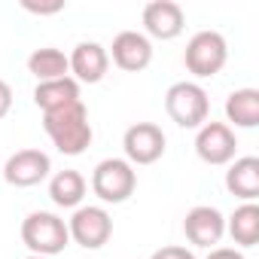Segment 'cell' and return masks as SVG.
<instances>
[{"label":"cell","instance_id":"obj_10","mask_svg":"<svg viewBox=\"0 0 259 259\" xmlns=\"http://www.w3.org/2000/svg\"><path fill=\"white\" fill-rule=\"evenodd\" d=\"M107 55L113 58V64L119 70H125V73H141L153 61V43L141 31H122V34L113 37V46H110Z\"/></svg>","mask_w":259,"mask_h":259},{"label":"cell","instance_id":"obj_15","mask_svg":"<svg viewBox=\"0 0 259 259\" xmlns=\"http://www.w3.org/2000/svg\"><path fill=\"white\" fill-rule=\"evenodd\" d=\"M82 101L79 98V82L73 76H64V79H49V82H37L34 89V104L43 110V113H55L61 107H70Z\"/></svg>","mask_w":259,"mask_h":259},{"label":"cell","instance_id":"obj_4","mask_svg":"<svg viewBox=\"0 0 259 259\" xmlns=\"http://www.w3.org/2000/svg\"><path fill=\"white\" fill-rule=\"evenodd\" d=\"M165 110L171 122H177L180 128H201L210 113V98L198 82L183 79L165 92Z\"/></svg>","mask_w":259,"mask_h":259},{"label":"cell","instance_id":"obj_17","mask_svg":"<svg viewBox=\"0 0 259 259\" xmlns=\"http://www.w3.org/2000/svg\"><path fill=\"white\" fill-rule=\"evenodd\" d=\"M226 119L235 128H256L259 125V92L256 89H235L226 98Z\"/></svg>","mask_w":259,"mask_h":259},{"label":"cell","instance_id":"obj_21","mask_svg":"<svg viewBox=\"0 0 259 259\" xmlns=\"http://www.w3.org/2000/svg\"><path fill=\"white\" fill-rule=\"evenodd\" d=\"M150 259H195V253L180 247V244H168V247H159Z\"/></svg>","mask_w":259,"mask_h":259},{"label":"cell","instance_id":"obj_2","mask_svg":"<svg viewBox=\"0 0 259 259\" xmlns=\"http://www.w3.org/2000/svg\"><path fill=\"white\" fill-rule=\"evenodd\" d=\"M22 241L31 250V256H58L70 244L67 223L52 210H34L22 220Z\"/></svg>","mask_w":259,"mask_h":259},{"label":"cell","instance_id":"obj_3","mask_svg":"<svg viewBox=\"0 0 259 259\" xmlns=\"http://www.w3.org/2000/svg\"><path fill=\"white\" fill-rule=\"evenodd\" d=\"M138 189V171L125 159H104L92 171V192L104 204H122Z\"/></svg>","mask_w":259,"mask_h":259},{"label":"cell","instance_id":"obj_16","mask_svg":"<svg viewBox=\"0 0 259 259\" xmlns=\"http://www.w3.org/2000/svg\"><path fill=\"white\" fill-rule=\"evenodd\" d=\"M85 177L73 168L67 171H58L52 180H49V198L55 201V207H82V198H85Z\"/></svg>","mask_w":259,"mask_h":259},{"label":"cell","instance_id":"obj_11","mask_svg":"<svg viewBox=\"0 0 259 259\" xmlns=\"http://www.w3.org/2000/svg\"><path fill=\"white\" fill-rule=\"evenodd\" d=\"M186 13L174 0H153L144 7V31L153 40H174L183 34Z\"/></svg>","mask_w":259,"mask_h":259},{"label":"cell","instance_id":"obj_8","mask_svg":"<svg viewBox=\"0 0 259 259\" xmlns=\"http://www.w3.org/2000/svg\"><path fill=\"white\" fill-rule=\"evenodd\" d=\"M238 138L226 122H204L195 135V153L204 165H229L235 159Z\"/></svg>","mask_w":259,"mask_h":259},{"label":"cell","instance_id":"obj_14","mask_svg":"<svg viewBox=\"0 0 259 259\" xmlns=\"http://www.w3.org/2000/svg\"><path fill=\"white\" fill-rule=\"evenodd\" d=\"M226 189L241 201H256L259 198V159L256 156L232 159L226 171Z\"/></svg>","mask_w":259,"mask_h":259},{"label":"cell","instance_id":"obj_5","mask_svg":"<svg viewBox=\"0 0 259 259\" xmlns=\"http://www.w3.org/2000/svg\"><path fill=\"white\" fill-rule=\"evenodd\" d=\"M229 61V46H226V37L217 34V31H198L189 43H186V52H183V64L192 76L198 79H207V76H217Z\"/></svg>","mask_w":259,"mask_h":259},{"label":"cell","instance_id":"obj_12","mask_svg":"<svg viewBox=\"0 0 259 259\" xmlns=\"http://www.w3.org/2000/svg\"><path fill=\"white\" fill-rule=\"evenodd\" d=\"M183 232H186L189 244L213 250V244H220L226 235V217L210 204H195L183 220Z\"/></svg>","mask_w":259,"mask_h":259},{"label":"cell","instance_id":"obj_22","mask_svg":"<svg viewBox=\"0 0 259 259\" xmlns=\"http://www.w3.org/2000/svg\"><path fill=\"white\" fill-rule=\"evenodd\" d=\"M10 110H13V89H10V82L0 79V119H4Z\"/></svg>","mask_w":259,"mask_h":259},{"label":"cell","instance_id":"obj_23","mask_svg":"<svg viewBox=\"0 0 259 259\" xmlns=\"http://www.w3.org/2000/svg\"><path fill=\"white\" fill-rule=\"evenodd\" d=\"M207 259H244V253L235 250V247H213L207 253Z\"/></svg>","mask_w":259,"mask_h":259},{"label":"cell","instance_id":"obj_7","mask_svg":"<svg viewBox=\"0 0 259 259\" xmlns=\"http://www.w3.org/2000/svg\"><path fill=\"white\" fill-rule=\"evenodd\" d=\"M67 232H70V238H73L79 247H85V250H101V247L110 241V235H113V217H110L104 207H98V204L76 207L73 217L67 220Z\"/></svg>","mask_w":259,"mask_h":259},{"label":"cell","instance_id":"obj_24","mask_svg":"<svg viewBox=\"0 0 259 259\" xmlns=\"http://www.w3.org/2000/svg\"><path fill=\"white\" fill-rule=\"evenodd\" d=\"M28 259H49V256H28Z\"/></svg>","mask_w":259,"mask_h":259},{"label":"cell","instance_id":"obj_1","mask_svg":"<svg viewBox=\"0 0 259 259\" xmlns=\"http://www.w3.org/2000/svg\"><path fill=\"white\" fill-rule=\"evenodd\" d=\"M43 128L49 141L55 144L58 153L64 156H79L89 150L95 132H92V122H89V110L82 101L70 104V107H61L55 113H43Z\"/></svg>","mask_w":259,"mask_h":259},{"label":"cell","instance_id":"obj_13","mask_svg":"<svg viewBox=\"0 0 259 259\" xmlns=\"http://www.w3.org/2000/svg\"><path fill=\"white\" fill-rule=\"evenodd\" d=\"M67 64H70V76L76 82H101L107 76V67H110V55L101 43L95 40H82L73 46V52L67 55Z\"/></svg>","mask_w":259,"mask_h":259},{"label":"cell","instance_id":"obj_6","mask_svg":"<svg viewBox=\"0 0 259 259\" xmlns=\"http://www.w3.org/2000/svg\"><path fill=\"white\" fill-rule=\"evenodd\" d=\"M165 132L156 122H135L122 135V150L128 165H153L165 156Z\"/></svg>","mask_w":259,"mask_h":259},{"label":"cell","instance_id":"obj_18","mask_svg":"<svg viewBox=\"0 0 259 259\" xmlns=\"http://www.w3.org/2000/svg\"><path fill=\"white\" fill-rule=\"evenodd\" d=\"M226 232L232 235V241L238 247L259 244V204L256 201H244L241 207H235V213L226 220Z\"/></svg>","mask_w":259,"mask_h":259},{"label":"cell","instance_id":"obj_20","mask_svg":"<svg viewBox=\"0 0 259 259\" xmlns=\"http://www.w3.org/2000/svg\"><path fill=\"white\" fill-rule=\"evenodd\" d=\"M22 7L34 16H55L64 10V0H52V4H34V0H22Z\"/></svg>","mask_w":259,"mask_h":259},{"label":"cell","instance_id":"obj_9","mask_svg":"<svg viewBox=\"0 0 259 259\" xmlns=\"http://www.w3.org/2000/svg\"><path fill=\"white\" fill-rule=\"evenodd\" d=\"M49 171H52V162H49V156L43 153V150H19V153H13L10 159H7V165H4V180L10 183V186H16V189H28V186H37V183H43L46 177H49Z\"/></svg>","mask_w":259,"mask_h":259},{"label":"cell","instance_id":"obj_19","mask_svg":"<svg viewBox=\"0 0 259 259\" xmlns=\"http://www.w3.org/2000/svg\"><path fill=\"white\" fill-rule=\"evenodd\" d=\"M28 70L37 76V82H49V79H64L70 76V64H67V55L55 46H43V49H34L28 55Z\"/></svg>","mask_w":259,"mask_h":259}]
</instances>
